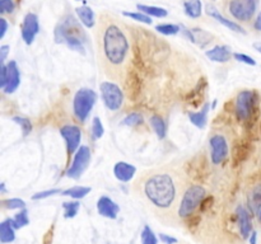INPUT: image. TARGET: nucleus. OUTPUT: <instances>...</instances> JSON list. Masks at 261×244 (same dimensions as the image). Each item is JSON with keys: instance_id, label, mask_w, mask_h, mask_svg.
<instances>
[{"instance_id": "58836bf2", "label": "nucleus", "mask_w": 261, "mask_h": 244, "mask_svg": "<svg viewBox=\"0 0 261 244\" xmlns=\"http://www.w3.org/2000/svg\"><path fill=\"white\" fill-rule=\"evenodd\" d=\"M63 191L59 190V188H54V190H47V191H42V192H38L36 195H33V200H42V198L50 197V196L56 195V193H61Z\"/></svg>"}, {"instance_id": "4be33fe9", "label": "nucleus", "mask_w": 261, "mask_h": 244, "mask_svg": "<svg viewBox=\"0 0 261 244\" xmlns=\"http://www.w3.org/2000/svg\"><path fill=\"white\" fill-rule=\"evenodd\" d=\"M184 10H185L186 15L193 19L201 17L203 13V4L200 0H185L184 2Z\"/></svg>"}, {"instance_id": "2f4dec72", "label": "nucleus", "mask_w": 261, "mask_h": 244, "mask_svg": "<svg viewBox=\"0 0 261 244\" xmlns=\"http://www.w3.org/2000/svg\"><path fill=\"white\" fill-rule=\"evenodd\" d=\"M142 243L143 244H158V239L152 229L148 225L144 226L142 231Z\"/></svg>"}, {"instance_id": "c85d7f7f", "label": "nucleus", "mask_w": 261, "mask_h": 244, "mask_svg": "<svg viewBox=\"0 0 261 244\" xmlns=\"http://www.w3.org/2000/svg\"><path fill=\"white\" fill-rule=\"evenodd\" d=\"M143 122H144V118H143V116L139 113V112H132V113H129L124 119H122V125H125V126H130V127L142 125Z\"/></svg>"}, {"instance_id": "423d86ee", "label": "nucleus", "mask_w": 261, "mask_h": 244, "mask_svg": "<svg viewBox=\"0 0 261 244\" xmlns=\"http://www.w3.org/2000/svg\"><path fill=\"white\" fill-rule=\"evenodd\" d=\"M256 108V93L252 90H241L236 97V116L241 121H249Z\"/></svg>"}, {"instance_id": "6e6552de", "label": "nucleus", "mask_w": 261, "mask_h": 244, "mask_svg": "<svg viewBox=\"0 0 261 244\" xmlns=\"http://www.w3.org/2000/svg\"><path fill=\"white\" fill-rule=\"evenodd\" d=\"M89 160H91V149L87 145H82L74 154L73 163L66 170V175L69 178H73V179H78L83 174L86 168L88 167Z\"/></svg>"}, {"instance_id": "a19ab883", "label": "nucleus", "mask_w": 261, "mask_h": 244, "mask_svg": "<svg viewBox=\"0 0 261 244\" xmlns=\"http://www.w3.org/2000/svg\"><path fill=\"white\" fill-rule=\"evenodd\" d=\"M8 29V22L5 18H2L0 19V38H4L5 33H7Z\"/></svg>"}, {"instance_id": "72a5a7b5", "label": "nucleus", "mask_w": 261, "mask_h": 244, "mask_svg": "<svg viewBox=\"0 0 261 244\" xmlns=\"http://www.w3.org/2000/svg\"><path fill=\"white\" fill-rule=\"evenodd\" d=\"M103 132L105 129L101 119H99V117H94L93 121H92V135H93V137L96 140L101 139V137L103 136Z\"/></svg>"}, {"instance_id": "7ed1b4c3", "label": "nucleus", "mask_w": 261, "mask_h": 244, "mask_svg": "<svg viewBox=\"0 0 261 244\" xmlns=\"http://www.w3.org/2000/svg\"><path fill=\"white\" fill-rule=\"evenodd\" d=\"M84 33L79 23L71 15H68L55 28V41L58 43H65L69 48L78 52H84L83 45Z\"/></svg>"}, {"instance_id": "dca6fc26", "label": "nucleus", "mask_w": 261, "mask_h": 244, "mask_svg": "<svg viewBox=\"0 0 261 244\" xmlns=\"http://www.w3.org/2000/svg\"><path fill=\"white\" fill-rule=\"evenodd\" d=\"M137 173V168L126 162H117L114 167V174L117 180L122 183H127L134 178Z\"/></svg>"}, {"instance_id": "09e8293b", "label": "nucleus", "mask_w": 261, "mask_h": 244, "mask_svg": "<svg viewBox=\"0 0 261 244\" xmlns=\"http://www.w3.org/2000/svg\"><path fill=\"white\" fill-rule=\"evenodd\" d=\"M75 2H83V3H86L87 0H75Z\"/></svg>"}, {"instance_id": "4c0bfd02", "label": "nucleus", "mask_w": 261, "mask_h": 244, "mask_svg": "<svg viewBox=\"0 0 261 244\" xmlns=\"http://www.w3.org/2000/svg\"><path fill=\"white\" fill-rule=\"evenodd\" d=\"M233 57L236 58L237 61H240V63L246 64V65H251V66H255V65H256V61H255L254 58L251 57V56L245 55V53L236 52V53H233Z\"/></svg>"}, {"instance_id": "c9c22d12", "label": "nucleus", "mask_w": 261, "mask_h": 244, "mask_svg": "<svg viewBox=\"0 0 261 244\" xmlns=\"http://www.w3.org/2000/svg\"><path fill=\"white\" fill-rule=\"evenodd\" d=\"M4 207L9 208V210H14V208H23L25 206V202L20 198H9V200L3 201Z\"/></svg>"}, {"instance_id": "f03ea898", "label": "nucleus", "mask_w": 261, "mask_h": 244, "mask_svg": "<svg viewBox=\"0 0 261 244\" xmlns=\"http://www.w3.org/2000/svg\"><path fill=\"white\" fill-rule=\"evenodd\" d=\"M129 51V41L117 25L110 24L103 33V53L111 65L120 66Z\"/></svg>"}, {"instance_id": "bb28decb", "label": "nucleus", "mask_w": 261, "mask_h": 244, "mask_svg": "<svg viewBox=\"0 0 261 244\" xmlns=\"http://www.w3.org/2000/svg\"><path fill=\"white\" fill-rule=\"evenodd\" d=\"M12 223L14 225L15 229L23 228V226H27L30 224V219H28V211L25 208H22L18 214H15L14 218L12 219Z\"/></svg>"}, {"instance_id": "f3484780", "label": "nucleus", "mask_w": 261, "mask_h": 244, "mask_svg": "<svg viewBox=\"0 0 261 244\" xmlns=\"http://www.w3.org/2000/svg\"><path fill=\"white\" fill-rule=\"evenodd\" d=\"M205 55L209 60L214 61V63H227V61L231 60V57H233L231 48L224 45L214 46L213 48L206 51Z\"/></svg>"}, {"instance_id": "39448f33", "label": "nucleus", "mask_w": 261, "mask_h": 244, "mask_svg": "<svg viewBox=\"0 0 261 244\" xmlns=\"http://www.w3.org/2000/svg\"><path fill=\"white\" fill-rule=\"evenodd\" d=\"M205 197V188L199 185L190 186L182 196L180 207H178V216L182 219H186L193 215L196 208L201 205V202H203Z\"/></svg>"}, {"instance_id": "ea45409f", "label": "nucleus", "mask_w": 261, "mask_h": 244, "mask_svg": "<svg viewBox=\"0 0 261 244\" xmlns=\"http://www.w3.org/2000/svg\"><path fill=\"white\" fill-rule=\"evenodd\" d=\"M161 240L163 241V244H176L177 243V239L173 238V236L167 235V234H161Z\"/></svg>"}, {"instance_id": "0eeeda50", "label": "nucleus", "mask_w": 261, "mask_h": 244, "mask_svg": "<svg viewBox=\"0 0 261 244\" xmlns=\"http://www.w3.org/2000/svg\"><path fill=\"white\" fill-rule=\"evenodd\" d=\"M102 101L110 111H117L124 103V93L117 84L111 81H102L99 84Z\"/></svg>"}, {"instance_id": "de8ad7c7", "label": "nucleus", "mask_w": 261, "mask_h": 244, "mask_svg": "<svg viewBox=\"0 0 261 244\" xmlns=\"http://www.w3.org/2000/svg\"><path fill=\"white\" fill-rule=\"evenodd\" d=\"M257 220H259V223L261 224V210H260V212L257 214Z\"/></svg>"}, {"instance_id": "a18cd8bd", "label": "nucleus", "mask_w": 261, "mask_h": 244, "mask_svg": "<svg viewBox=\"0 0 261 244\" xmlns=\"http://www.w3.org/2000/svg\"><path fill=\"white\" fill-rule=\"evenodd\" d=\"M254 48H255V50L257 51V52H260V53H261V42H256V43H254Z\"/></svg>"}, {"instance_id": "b1692460", "label": "nucleus", "mask_w": 261, "mask_h": 244, "mask_svg": "<svg viewBox=\"0 0 261 244\" xmlns=\"http://www.w3.org/2000/svg\"><path fill=\"white\" fill-rule=\"evenodd\" d=\"M138 10H140L144 14L149 15L150 18H165L168 15V12L165 8L161 7H154V5H145V4H138L137 5Z\"/></svg>"}, {"instance_id": "cd10ccee", "label": "nucleus", "mask_w": 261, "mask_h": 244, "mask_svg": "<svg viewBox=\"0 0 261 244\" xmlns=\"http://www.w3.org/2000/svg\"><path fill=\"white\" fill-rule=\"evenodd\" d=\"M155 30L165 36H173L180 32L181 27L177 24H172V23H165V24L155 25Z\"/></svg>"}, {"instance_id": "aec40b11", "label": "nucleus", "mask_w": 261, "mask_h": 244, "mask_svg": "<svg viewBox=\"0 0 261 244\" xmlns=\"http://www.w3.org/2000/svg\"><path fill=\"white\" fill-rule=\"evenodd\" d=\"M247 202H249L250 211H251L254 215H257L261 210V185L255 186L249 193V197H247Z\"/></svg>"}, {"instance_id": "c03bdc74", "label": "nucleus", "mask_w": 261, "mask_h": 244, "mask_svg": "<svg viewBox=\"0 0 261 244\" xmlns=\"http://www.w3.org/2000/svg\"><path fill=\"white\" fill-rule=\"evenodd\" d=\"M257 240V233L256 231H252L251 235H250V244H256Z\"/></svg>"}, {"instance_id": "473e14b6", "label": "nucleus", "mask_w": 261, "mask_h": 244, "mask_svg": "<svg viewBox=\"0 0 261 244\" xmlns=\"http://www.w3.org/2000/svg\"><path fill=\"white\" fill-rule=\"evenodd\" d=\"M13 121L15 122V124H18L20 126V129H22V132H23V136H27V135L31 134V131H32V124H31V121L28 118H25V117H13Z\"/></svg>"}, {"instance_id": "f704fd0d", "label": "nucleus", "mask_w": 261, "mask_h": 244, "mask_svg": "<svg viewBox=\"0 0 261 244\" xmlns=\"http://www.w3.org/2000/svg\"><path fill=\"white\" fill-rule=\"evenodd\" d=\"M247 154H249V150L246 149L245 144H239L236 145V147H233V160H236L237 163L246 159Z\"/></svg>"}, {"instance_id": "f8f14e48", "label": "nucleus", "mask_w": 261, "mask_h": 244, "mask_svg": "<svg viewBox=\"0 0 261 244\" xmlns=\"http://www.w3.org/2000/svg\"><path fill=\"white\" fill-rule=\"evenodd\" d=\"M20 84V74L18 69L17 63L14 60H10L5 65V81L3 85V92L5 94L14 93Z\"/></svg>"}, {"instance_id": "4468645a", "label": "nucleus", "mask_w": 261, "mask_h": 244, "mask_svg": "<svg viewBox=\"0 0 261 244\" xmlns=\"http://www.w3.org/2000/svg\"><path fill=\"white\" fill-rule=\"evenodd\" d=\"M236 221L237 226H239L240 234L244 239L250 238L252 233V223L250 212L244 207L242 205L237 206L236 208Z\"/></svg>"}, {"instance_id": "2eb2a0df", "label": "nucleus", "mask_w": 261, "mask_h": 244, "mask_svg": "<svg viewBox=\"0 0 261 244\" xmlns=\"http://www.w3.org/2000/svg\"><path fill=\"white\" fill-rule=\"evenodd\" d=\"M97 210H98L99 215L105 216V218L116 219L120 207L109 196H101L98 201H97Z\"/></svg>"}, {"instance_id": "1a4fd4ad", "label": "nucleus", "mask_w": 261, "mask_h": 244, "mask_svg": "<svg viewBox=\"0 0 261 244\" xmlns=\"http://www.w3.org/2000/svg\"><path fill=\"white\" fill-rule=\"evenodd\" d=\"M256 12V0H231L229 13L240 22H249Z\"/></svg>"}, {"instance_id": "412c9836", "label": "nucleus", "mask_w": 261, "mask_h": 244, "mask_svg": "<svg viewBox=\"0 0 261 244\" xmlns=\"http://www.w3.org/2000/svg\"><path fill=\"white\" fill-rule=\"evenodd\" d=\"M76 15H78L79 20H81L82 24L87 28H92L94 25V13L93 10L91 9L87 5H83V7H78L75 9Z\"/></svg>"}, {"instance_id": "393cba45", "label": "nucleus", "mask_w": 261, "mask_h": 244, "mask_svg": "<svg viewBox=\"0 0 261 244\" xmlns=\"http://www.w3.org/2000/svg\"><path fill=\"white\" fill-rule=\"evenodd\" d=\"M149 121H150V126L153 127L155 135L158 136V139H165L166 136L165 119H163L161 116H158V114H154V116L150 117Z\"/></svg>"}, {"instance_id": "7c9ffc66", "label": "nucleus", "mask_w": 261, "mask_h": 244, "mask_svg": "<svg viewBox=\"0 0 261 244\" xmlns=\"http://www.w3.org/2000/svg\"><path fill=\"white\" fill-rule=\"evenodd\" d=\"M122 14H124L125 17L130 18V19L137 20V22L145 23V24H152V18L142 12H124Z\"/></svg>"}, {"instance_id": "f257e3e1", "label": "nucleus", "mask_w": 261, "mask_h": 244, "mask_svg": "<svg viewBox=\"0 0 261 244\" xmlns=\"http://www.w3.org/2000/svg\"><path fill=\"white\" fill-rule=\"evenodd\" d=\"M144 193L149 202L158 208H170L176 201L177 190L168 173H154L144 183Z\"/></svg>"}, {"instance_id": "37998d69", "label": "nucleus", "mask_w": 261, "mask_h": 244, "mask_svg": "<svg viewBox=\"0 0 261 244\" xmlns=\"http://www.w3.org/2000/svg\"><path fill=\"white\" fill-rule=\"evenodd\" d=\"M254 28L256 30H259V32H261V12L257 14L256 19H255L254 22Z\"/></svg>"}, {"instance_id": "c756f323", "label": "nucleus", "mask_w": 261, "mask_h": 244, "mask_svg": "<svg viewBox=\"0 0 261 244\" xmlns=\"http://www.w3.org/2000/svg\"><path fill=\"white\" fill-rule=\"evenodd\" d=\"M64 216L66 219H71L78 214L79 207H81V203L78 201H70V202H64Z\"/></svg>"}, {"instance_id": "6ab92c4d", "label": "nucleus", "mask_w": 261, "mask_h": 244, "mask_svg": "<svg viewBox=\"0 0 261 244\" xmlns=\"http://www.w3.org/2000/svg\"><path fill=\"white\" fill-rule=\"evenodd\" d=\"M15 228L12 223V219H7L0 224V241L3 244H8L14 241Z\"/></svg>"}, {"instance_id": "a211bd4d", "label": "nucleus", "mask_w": 261, "mask_h": 244, "mask_svg": "<svg viewBox=\"0 0 261 244\" xmlns=\"http://www.w3.org/2000/svg\"><path fill=\"white\" fill-rule=\"evenodd\" d=\"M206 14L211 15L212 18H214V20L219 22L221 24L226 25V27L229 28L231 30H234V32H239V33H245V29L239 24V23H236L234 20H229L227 19V18H224L223 15H222L221 13L213 7V5L211 4L206 5Z\"/></svg>"}, {"instance_id": "20e7f679", "label": "nucleus", "mask_w": 261, "mask_h": 244, "mask_svg": "<svg viewBox=\"0 0 261 244\" xmlns=\"http://www.w3.org/2000/svg\"><path fill=\"white\" fill-rule=\"evenodd\" d=\"M96 102L97 94L92 89L82 88L76 92L73 99V112L79 122H86Z\"/></svg>"}, {"instance_id": "e433bc0d", "label": "nucleus", "mask_w": 261, "mask_h": 244, "mask_svg": "<svg viewBox=\"0 0 261 244\" xmlns=\"http://www.w3.org/2000/svg\"><path fill=\"white\" fill-rule=\"evenodd\" d=\"M15 4H14V0H0V13L2 14H10V13L14 10Z\"/></svg>"}, {"instance_id": "79ce46f5", "label": "nucleus", "mask_w": 261, "mask_h": 244, "mask_svg": "<svg viewBox=\"0 0 261 244\" xmlns=\"http://www.w3.org/2000/svg\"><path fill=\"white\" fill-rule=\"evenodd\" d=\"M8 52H9V46L8 45H4L0 47V63L4 64L5 58H7V55Z\"/></svg>"}, {"instance_id": "a878e982", "label": "nucleus", "mask_w": 261, "mask_h": 244, "mask_svg": "<svg viewBox=\"0 0 261 244\" xmlns=\"http://www.w3.org/2000/svg\"><path fill=\"white\" fill-rule=\"evenodd\" d=\"M89 192H91V188L89 187H84V186H75V187H71V188H69V190L63 191V192H61V195L69 196V197L79 200V198L86 197Z\"/></svg>"}, {"instance_id": "ddd939ff", "label": "nucleus", "mask_w": 261, "mask_h": 244, "mask_svg": "<svg viewBox=\"0 0 261 244\" xmlns=\"http://www.w3.org/2000/svg\"><path fill=\"white\" fill-rule=\"evenodd\" d=\"M228 155V144L223 135L216 134L211 137V158L214 164H221Z\"/></svg>"}, {"instance_id": "9d476101", "label": "nucleus", "mask_w": 261, "mask_h": 244, "mask_svg": "<svg viewBox=\"0 0 261 244\" xmlns=\"http://www.w3.org/2000/svg\"><path fill=\"white\" fill-rule=\"evenodd\" d=\"M60 135L66 142V150L68 155L71 157V154H75L76 150L81 147L82 140V131L79 126L76 125H64L60 129Z\"/></svg>"}, {"instance_id": "9b49d317", "label": "nucleus", "mask_w": 261, "mask_h": 244, "mask_svg": "<svg viewBox=\"0 0 261 244\" xmlns=\"http://www.w3.org/2000/svg\"><path fill=\"white\" fill-rule=\"evenodd\" d=\"M22 38L25 42V45H31L35 41L36 36L40 32V23H38V17L35 13H27L23 18L22 27Z\"/></svg>"}, {"instance_id": "49530a36", "label": "nucleus", "mask_w": 261, "mask_h": 244, "mask_svg": "<svg viewBox=\"0 0 261 244\" xmlns=\"http://www.w3.org/2000/svg\"><path fill=\"white\" fill-rule=\"evenodd\" d=\"M0 190H2L3 193H5V186H4V183H2V186H0Z\"/></svg>"}, {"instance_id": "5701e85b", "label": "nucleus", "mask_w": 261, "mask_h": 244, "mask_svg": "<svg viewBox=\"0 0 261 244\" xmlns=\"http://www.w3.org/2000/svg\"><path fill=\"white\" fill-rule=\"evenodd\" d=\"M209 112V104H204L203 109L200 112H190L189 113V118H190L191 124L195 125L198 129H204L206 125V117H208Z\"/></svg>"}]
</instances>
